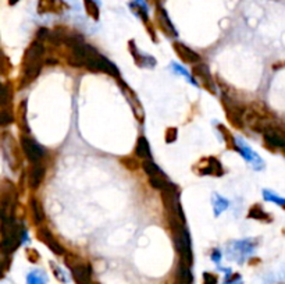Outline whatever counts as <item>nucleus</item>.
Returning a JSON list of instances; mask_svg holds the SVG:
<instances>
[{
    "label": "nucleus",
    "mask_w": 285,
    "mask_h": 284,
    "mask_svg": "<svg viewBox=\"0 0 285 284\" xmlns=\"http://www.w3.org/2000/svg\"><path fill=\"white\" fill-rule=\"evenodd\" d=\"M17 120H18V127L21 132H30L28 128V123H27V101H23L18 105L17 109Z\"/></svg>",
    "instance_id": "2eb2a0df"
},
{
    "label": "nucleus",
    "mask_w": 285,
    "mask_h": 284,
    "mask_svg": "<svg viewBox=\"0 0 285 284\" xmlns=\"http://www.w3.org/2000/svg\"><path fill=\"white\" fill-rule=\"evenodd\" d=\"M192 74L195 76V78L199 80V83L202 84L205 88L208 89L209 92L214 94L216 92V88H214V83H213V77L210 74V71L205 64L202 63H198V64L192 65Z\"/></svg>",
    "instance_id": "9b49d317"
},
{
    "label": "nucleus",
    "mask_w": 285,
    "mask_h": 284,
    "mask_svg": "<svg viewBox=\"0 0 285 284\" xmlns=\"http://www.w3.org/2000/svg\"><path fill=\"white\" fill-rule=\"evenodd\" d=\"M27 258L30 260L31 263H36V262H39V254H38V251L34 248H28L27 251Z\"/></svg>",
    "instance_id": "c756f323"
},
{
    "label": "nucleus",
    "mask_w": 285,
    "mask_h": 284,
    "mask_svg": "<svg viewBox=\"0 0 285 284\" xmlns=\"http://www.w3.org/2000/svg\"><path fill=\"white\" fill-rule=\"evenodd\" d=\"M45 45L41 41L35 39L25 49L21 64V77L18 80V89L27 88L30 84L35 81L45 64Z\"/></svg>",
    "instance_id": "f257e3e1"
},
{
    "label": "nucleus",
    "mask_w": 285,
    "mask_h": 284,
    "mask_svg": "<svg viewBox=\"0 0 285 284\" xmlns=\"http://www.w3.org/2000/svg\"><path fill=\"white\" fill-rule=\"evenodd\" d=\"M83 7H85V12L89 16L93 21H98L101 17V12H99V6L95 0H83Z\"/></svg>",
    "instance_id": "a211bd4d"
},
{
    "label": "nucleus",
    "mask_w": 285,
    "mask_h": 284,
    "mask_svg": "<svg viewBox=\"0 0 285 284\" xmlns=\"http://www.w3.org/2000/svg\"><path fill=\"white\" fill-rule=\"evenodd\" d=\"M248 218L249 219H255V220H261V222H271V216L263 210V207L256 203L253 206L249 209V213H248Z\"/></svg>",
    "instance_id": "f3484780"
},
{
    "label": "nucleus",
    "mask_w": 285,
    "mask_h": 284,
    "mask_svg": "<svg viewBox=\"0 0 285 284\" xmlns=\"http://www.w3.org/2000/svg\"><path fill=\"white\" fill-rule=\"evenodd\" d=\"M177 135H178V131H177V128H174V127L167 128L166 134H164V138H166L167 144H172V142H175Z\"/></svg>",
    "instance_id": "a878e982"
},
{
    "label": "nucleus",
    "mask_w": 285,
    "mask_h": 284,
    "mask_svg": "<svg viewBox=\"0 0 285 284\" xmlns=\"http://www.w3.org/2000/svg\"><path fill=\"white\" fill-rule=\"evenodd\" d=\"M153 2H155L156 7H157V6H161V3H163V0H153Z\"/></svg>",
    "instance_id": "72a5a7b5"
},
{
    "label": "nucleus",
    "mask_w": 285,
    "mask_h": 284,
    "mask_svg": "<svg viewBox=\"0 0 285 284\" xmlns=\"http://www.w3.org/2000/svg\"><path fill=\"white\" fill-rule=\"evenodd\" d=\"M120 163L130 172H137L139 167H142V163H139V160L135 156H123L120 159Z\"/></svg>",
    "instance_id": "5701e85b"
},
{
    "label": "nucleus",
    "mask_w": 285,
    "mask_h": 284,
    "mask_svg": "<svg viewBox=\"0 0 285 284\" xmlns=\"http://www.w3.org/2000/svg\"><path fill=\"white\" fill-rule=\"evenodd\" d=\"M30 206L31 212H32V222L35 225H41L42 222L45 220V210H43L41 201L36 196H32L30 199Z\"/></svg>",
    "instance_id": "4468645a"
},
{
    "label": "nucleus",
    "mask_w": 285,
    "mask_h": 284,
    "mask_svg": "<svg viewBox=\"0 0 285 284\" xmlns=\"http://www.w3.org/2000/svg\"><path fill=\"white\" fill-rule=\"evenodd\" d=\"M49 38H50V31L48 30V28H39L38 30V32H36V39L38 41H41L42 43H46V42H49Z\"/></svg>",
    "instance_id": "393cba45"
},
{
    "label": "nucleus",
    "mask_w": 285,
    "mask_h": 284,
    "mask_svg": "<svg viewBox=\"0 0 285 284\" xmlns=\"http://www.w3.org/2000/svg\"><path fill=\"white\" fill-rule=\"evenodd\" d=\"M36 238H38L42 244H45V245H46L53 254L56 255L65 254V249L63 248V245L54 238L53 234H52V233L49 231V229H46V227L38 229V231H36Z\"/></svg>",
    "instance_id": "0eeeda50"
},
{
    "label": "nucleus",
    "mask_w": 285,
    "mask_h": 284,
    "mask_svg": "<svg viewBox=\"0 0 285 284\" xmlns=\"http://www.w3.org/2000/svg\"><path fill=\"white\" fill-rule=\"evenodd\" d=\"M72 278L77 284H92V266L88 262H83L75 269H72Z\"/></svg>",
    "instance_id": "f8f14e48"
},
{
    "label": "nucleus",
    "mask_w": 285,
    "mask_h": 284,
    "mask_svg": "<svg viewBox=\"0 0 285 284\" xmlns=\"http://www.w3.org/2000/svg\"><path fill=\"white\" fill-rule=\"evenodd\" d=\"M45 173H46V166L43 165V162H36V163H31L30 169H28V174H27V180H28V185L30 188L36 189L45 178Z\"/></svg>",
    "instance_id": "6e6552de"
},
{
    "label": "nucleus",
    "mask_w": 285,
    "mask_h": 284,
    "mask_svg": "<svg viewBox=\"0 0 285 284\" xmlns=\"http://www.w3.org/2000/svg\"><path fill=\"white\" fill-rule=\"evenodd\" d=\"M0 201H2V219H6L7 213H12L14 210L17 202V188L9 180L2 181Z\"/></svg>",
    "instance_id": "20e7f679"
},
{
    "label": "nucleus",
    "mask_w": 285,
    "mask_h": 284,
    "mask_svg": "<svg viewBox=\"0 0 285 284\" xmlns=\"http://www.w3.org/2000/svg\"><path fill=\"white\" fill-rule=\"evenodd\" d=\"M149 184L152 185V188L157 189V191H164V189L170 185V183L167 181L166 178L163 177V174L159 173V174H156V176H152V177H149Z\"/></svg>",
    "instance_id": "aec40b11"
},
{
    "label": "nucleus",
    "mask_w": 285,
    "mask_h": 284,
    "mask_svg": "<svg viewBox=\"0 0 285 284\" xmlns=\"http://www.w3.org/2000/svg\"><path fill=\"white\" fill-rule=\"evenodd\" d=\"M85 260L81 258V256H78L77 254H72V252H65L64 254V263L65 266L68 267L70 270H72V269H75V267H78L79 265H82Z\"/></svg>",
    "instance_id": "4be33fe9"
},
{
    "label": "nucleus",
    "mask_w": 285,
    "mask_h": 284,
    "mask_svg": "<svg viewBox=\"0 0 285 284\" xmlns=\"http://www.w3.org/2000/svg\"><path fill=\"white\" fill-rule=\"evenodd\" d=\"M92 284H99V283H95V281H93V283H92Z\"/></svg>",
    "instance_id": "c9c22d12"
},
{
    "label": "nucleus",
    "mask_w": 285,
    "mask_h": 284,
    "mask_svg": "<svg viewBox=\"0 0 285 284\" xmlns=\"http://www.w3.org/2000/svg\"><path fill=\"white\" fill-rule=\"evenodd\" d=\"M128 47H130L131 50V54H132V57L135 59V61H137L138 65H142V56H139V53H138L137 47H135V43H134V41H130V43H128Z\"/></svg>",
    "instance_id": "bb28decb"
},
{
    "label": "nucleus",
    "mask_w": 285,
    "mask_h": 284,
    "mask_svg": "<svg viewBox=\"0 0 285 284\" xmlns=\"http://www.w3.org/2000/svg\"><path fill=\"white\" fill-rule=\"evenodd\" d=\"M18 2H20V0H9V5H10V6H14V5H17Z\"/></svg>",
    "instance_id": "473e14b6"
},
{
    "label": "nucleus",
    "mask_w": 285,
    "mask_h": 284,
    "mask_svg": "<svg viewBox=\"0 0 285 284\" xmlns=\"http://www.w3.org/2000/svg\"><path fill=\"white\" fill-rule=\"evenodd\" d=\"M13 84L6 83L2 88V109H7L13 103Z\"/></svg>",
    "instance_id": "6ab92c4d"
},
{
    "label": "nucleus",
    "mask_w": 285,
    "mask_h": 284,
    "mask_svg": "<svg viewBox=\"0 0 285 284\" xmlns=\"http://www.w3.org/2000/svg\"><path fill=\"white\" fill-rule=\"evenodd\" d=\"M135 156L139 159H150V148H149L148 139L145 136H139L135 147Z\"/></svg>",
    "instance_id": "dca6fc26"
},
{
    "label": "nucleus",
    "mask_w": 285,
    "mask_h": 284,
    "mask_svg": "<svg viewBox=\"0 0 285 284\" xmlns=\"http://www.w3.org/2000/svg\"><path fill=\"white\" fill-rule=\"evenodd\" d=\"M172 49H174L175 54L178 56V59L181 61H184L185 64H198L201 61L199 54L194 52L191 47L184 45L182 42H174L172 43Z\"/></svg>",
    "instance_id": "1a4fd4ad"
},
{
    "label": "nucleus",
    "mask_w": 285,
    "mask_h": 284,
    "mask_svg": "<svg viewBox=\"0 0 285 284\" xmlns=\"http://www.w3.org/2000/svg\"><path fill=\"white\" fill-rule=\"evenodd\" d=\"M59 63L56 59H50V57H48V59H45V64L46 65H56Z\"/></svg>",
    "instance_id": "2f4dec72"
},
{
    "label": "nucleus",
    "mask_w": 285,
    "mask_h": 284,
    "mask_svg": "<svg viewBox=\"0 0 285 284\" xmlns=\"http://www.w3.org/2000/svg\"><path fill=\"white\" fill-rule=\"evenodd\" d=\"M13 70V65L12 63H10V60H9V57H7L6 54H3V65H2V74L6 77L7 74L10 73V71Z\"/></svg>",
    "instance_id": "c85d7f7f"
},
{
    "label": "nucleus",
    "mask_w": 285,
    "mask_h": 284,
    "mask_svg": "<svg viewBox=\"0 0 285 284\" xmlns=\"http://www.w3.org/2000/svg\"><path fill=\"white\" fill-rule=\"evenodd\" d=\"M155 18H156V24H157V27H159V30H160L164 35L170 36V38L177 36V31H175L174 25H172V23L170 21V18L167 16L166 10H164L161 6L156 7Z\"/></svg>",
    "instance_id": "9d476101"
},
{
    "label": "nucleus",
    "mask_w": 285,
    "mask_h": 284,
    "mask_svg": "<svg viewBox=\"0 0 285 284\" xmlns=\"http://www.w3.org/2000/svg\"><path fill=\"white\" fill-rule=\"evenodd\" d=\"M142 169L143 172L148 174L149 177H152V176H156V174H159L160 170H159V167L152 162L150 159H145L142 162Z\"/></svg>",
    "instance_id": "b1692460"
},
{
    "label": "nucleus",
    "mask_w": 285,
    "mask_h": 284,
    "mask_svg": "<svg viewBox=\"0 0 285 284\" xmlns=\"http://www.w3.org/2000/svg\"><path fill=\"white\" fill-rule=\"evenodd\" d=\"M174 245L178 252L179 256V266L189 267L192 266L194 256H192V248H191V237L188 234L186 229H179V230L171 231Z\"/></svg>",
    "instance_id": "7ed1b4c3"
},
{
    "label": "nucleus",
    "mask_w": 285,
    "mask_h": 284,
    "mask_svg": "<svg viewBox=\"0 0 285 284\" xmlns=\"http://www.w3.org/2000/svg\"><path fill=\"white\" fill-rule=\"evenodd\" d=\"M206 160H208V165L201 167L199 174H206V176H216V177H220L221 174H223V169H221L220 162L216 159V158H206Z\"/></svg>",
    "instance_id": "ddd939ff"
},
{
    "label": "nucleus",
    "mask_w": 285,
    "mask_h": 284,
    "mask_svg": "<svg viewBox=\"0 0 285 284\" xmlns=\"http://www.w3.org/2000/svg\"><path fill=\"white\" fill-rule=\"evenodd\" d=\"M282 152H284V154H285V148H284V149H282Z\"/></svg>",
    "instance_id": "f704fd0d"
},
{
    "label": "nucleus",
    "mask_w": 285,
    "mask_h": 284,
    "mask_svg": "<svg viewBox=\"0 0 285 284\" xmlns=\"http://www.w3.org/2000/svg\"><path fill=\"white\" fill-rule=\"evenodd\" d=\"M20 145H21V149L24 152V156L30 160L31 163H36V162H41L43 159V156H45L43 149L27 132H21V135H20Z\"/></svg>",
    "instance_id": "39448f33"
},
{
    "label": "nucleus",
    "mask_w": 285,
    "mask_h": 284,
    "mask_svg": "<svg viewBox=\"0 0 285 284\" xmlns=\"http://www.w3.org/2000/svg\"><path fill=\"white\" fill-rule=\"evenodd\" d=\"M70 9L64 0H39L38 2V14H63Z\"/></svg>",
    "instance_id": "423d86ee"
},
{
    "label": "nucleus",
    "mask_w": 285,
    "mask_h": 284,
    "mask_svg": "<svg viewBox=\"0 0 285 284\" xmlns=\"http://www.w3.org/2000/svg\"><path fill=\"white\" fill-rule=\"evenodd\" d=\"M219 278L214 273H203V284H217Z\"/></svg>",
    "instance_id": "7c9ffc66"
},
{
    "label": "nucleus",
    "mask_w": 285,
    "mask_h": 284,
    "mask_svg": "<svg viewBox=\"0 0 285 284\" xmlns=\"http://www.w3.org/2000/svg\"><path fill=\"white\" fill-rule=\"evenodd\" d=\"M221 105H223V109L226 112V116L228 118V121H230V124L234 128H237V130H244V116L245 112H246L245 105H242L241 102H237L235 99H232L231 96H228L227 94L221 96Z\"/></svg>",
    "instance_id": "f03ea898"
},
{
    "label": "nucleus",
    "mask_w": 285,
    "mask_h": 284,
    "mask_svg": "<svg viewBox=\"0 0 285 284\" xmlns=\"http://www.w3.org/2000/svg\"><path fill=\"white\" fill-rule=\"evenodd\" d=\"M13 121H14V118H13L12 112H9V110H2V121H0V124L5 127V125L10 124Z\"/></svg>",
    "instance_id": "cd10ccee"
},
{
    "label": "nucleus",
    "mask_w": 285,
    "mask_h": 284,
    "mask_svg": "<svg viewBox=\"0 0 285 284\" xmlns=\"http://www.w3.org/2000/svg\"><path fill=\"white\" fill-rule=\"evenodd\" d=\"M219 130H220L221 135H223L224 141H226L227 148L231 149V151H238V147L237 144H235V139H234V135L231 134V131L228 130L227 127H224L223 124H219Z\"/></svg>",
    "instance_id": "412c9836"
}]
</instances>
